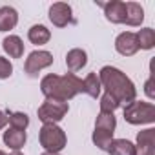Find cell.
<instances>
[{
    "mask_svg": "<svg viewBox=\"0 0 155 155\" xmlns=\"http://www.w3.org/2000/svg\"><path fill=\"white\" fill-rule=\"evenodd\" d=\"M97 75H99L102 90L108 95H111L117 101L119 106L126 108L128 104H131L137 99L135 84L131 82L130 77L124 71H120L119 68H115V66H102Z\"/></svg>",
    "mask_w": 155,
    "mask_h": 155,
    "instance_id": "1",
    "label": "cell"
},
{
    "mask_svg": "<svg viewBox=\"0 0 155 155\" xmlns=\"http://www.w3.org/2000/svg\"><path fill=\"white\" fill-rule=\"evenodd\" d=\"M40 91L46 99L68 102L82 93V79H79L75 73H66L62 77L49 73L40 81Z\"/></svg>",
    "mask_w": 155,
    "mask_h": 155,
    "instance_id": "2",
    "label": "cell"
},
{
    "mask_svg": "<svg viewBox=\"0 0 155 155\" xmlns=\"http://www.w3.org/2000/svg\"><path fill=\"white\" fill-rule=\"evenodd\" d=\"M38 142L44 148V151L60 153L68 144V137L58 124H42L38 131Z\"/></svg>",
    "mask_w": 155,
    "mask_h": 155,
    "instance_id": "3",
    "label": "cell"
},
{
    "mask_svg": "<svg viewBox=\"0 0 155 155\" xmlns=\"http://www.w3.org/2000/svg\"><path fill=\"white\" fill-rule=\"evenodd\" d=\"M124 120L131 126L153 124L155 122V106L144 101H133L124 108Z\"/></svg>",
    "mask_w": 155,
    "mask_h": 155,
    "instance_id": "4",
    "label": "cell"
},
{
    "mask_svg": "<svg viewBox=\"0 0 155 155\" xmlns=\"http://www.w3.org/2000/svg\"><path fill=\"white\" fill-rule=\"evenodd\" d=\"M69 111V106L68 102H62V101H53V99H46L38 110H37V115H38V120L42 124H57L60 122Z\"/></svg>",
    "mask_w": 155,
    "mask_h": 155,
    "instance_id": "5",
    "label": "cell"
},
{
    "mask_svg": "<svg viewBox=\"0 0 155 155\" xmlns=\"http://www.w3.org/2000/svg\"><path fill=\"white\" fill-rule=\"evenodd\" d=\"M51 64H53V53L46 49H35L28 55L24 62V71L28 73V77H37L42 69L49 68Z\"/></svg>",
    "mask_w": 155,
    "mask_h": 155,
    "instance_id": "6",
    "label": "cell"
},
{
    "mask_svg": "<svg viewBox=\"0 0 155 155\" xmlns=\"http://www.w3.org/2000/svg\"><path fill=\"white\" fill-rule=\"evenodd\" d=\"M48 17L55 28H66L68 24L73 22V9L66 2H55V4H51Z\"/></svg>",
    "mask_w": 155,
    "mask_h": 155,
    "instance_id": "7",
    "label": "cell"
},
{
    "mask_svg": "<svg viewBox=\"0 0 155 155\" xmlns=\"http://www.w3.org/2000/svg\"><path fill=\"white\" fill-rule=\"evenodd\" d=\"M115 49L122 57H133L139 51V44H137L135 33L133 31H122L120 35H117V38H115Z\"/></svg>",
    "mask_w": 155,
    "mask_h": 155,
    "instance_id": "8",
    "label": "cell"
},
{
    "mask_svg": "<svg viewBox=\"0 0 155 155\" xmlns=\"http://www.w3.org/2000/svg\"><path fill=\"white\" fill-rule=\"evenodd\" d=\"M104 8V17L111 24H124L126 18V2L120 0H111L108 4H102Z\"/></svg>",
    "mask_w": 155,
    "mask_h": 155,
    "instance_id": "9",
    "label": "cell"
},
{
    "mask_svg": "<svg viewBox=\"0 0 155 155\" xmlns=\"http://www.w3.org/2000/svg\"><path fill=\"white\" fill-rule=\"evenodd\" d=\"M2 140L8 148H11L13 151H20L28 140V135L24 130H17V128H8L2 135Z\"/></svg>",
    "mask_w": 155,
    "mask_h": 155,
    "instance_id": "10",
    "label": "cell"
},
{
    "mask_svg": "<svg viewBox=\"0 0 155 155\" xmlns=\"http://www.w3.org/2000/svg\"><path fill=\"white\" fill-rule=\"evenodd\" d=\"M88 64V53L81 48H73L66 53V66L69 69V73L81 71L84 66Z\"/></svg>",
    "mask_w": 155,
    "mask_h": 155,
    "instance_id": "11",
    "label": "cell"
},
{
    "mask_svg": "<svg viewBox=\"0 0 155 155\" xmlns=\"http://www.w3.org/2000/svg\"><path fill=\"white\" fill-rule=\"evenodd\" d=\"M17 24H18V13L15 8H11V6L0 8V31L2 33L11 31L17 28Z\"/></svg>",
    "mask_w": 155,
    "mask_h": 155,
    "instance_id": "12",
    "label": "cell"
},
{
    "mask_svg": "<svg viewBox=\"0 0 155 155\" xmlns=\"http://www.w3.org/2000/svg\"><path fill=\"white\" fill-rule=\"evenodd\" d=\"M2 49L6 51V55H9V58H22L24 55V42L20 37L17 35H9L2 40Z\"/></svg>",
    "mask_w": 155,
    "mask_h": 155,
    "instance_id": "13",
    "label": "cell"
},
{
    "mask_svg": "<svg viewBox=\"0 0 155 155\" xmlns=\"http://www.w3.org/2000/svg\"><path fill=\"white\" fill-rule=\"evenodd\" d=\"M144 22V9L139 2H126V18L124 24L137 28Z\"/></svg>",
    "mask_w": 155,
    "mask_h": 155,
    "instance_id": "14",
    "label": "cell"
},
{
    "mask_svg": "<svg viewBox=\"0 0 155 155\" xmlns=\"http://www.w3.org/2000/svg\"><path fill=\"white\" fill-rule=\"evenodd\" d=\"M51 38V31L44 24H35L28 29V40L35 46H44Z\"/></svg>",
    "mask_w": 155,
    "mask_h": 155,
    "instance_id": "15",
    "label": "cell"
},
{
    "mask_svg": "<svg viewBox=\"0 0 155 155\" xmlns=\"http://www.w3.org/2000/svg\"><path fill=\"white\" fill-rule=\"evenodd\" d=\"M106 151L110 155H135V144L128 139H113Z\"/></svg>",
    "mask_w": 155,
    "mask_h": 155,
    "instance_id": "16",
    "label": "cell"
},
{
    "mask_svg": "<svg viewBox=\"0 0 155 155\" xmlns=\"http://www.w3.org/2000/svg\"><path fill=\"white\" fill-rule=\"evenodd\" d=\"M101 91H102V86H101V81H99V75L97 73H88L86 79L82 81V93L90 95L91 99H97V97H101Z\"/></svg>",
    "mask_w": 155,
    "mask_h": 155,
    "instance_id": "17",
    "label": "cell"
},
{
    "mask_svg": "<svg viewBox=\"0 0 155 155\" xmlns=\"http://www.w3.org/2000/svg\"><path fill=\"white\" fill-rule=\"evenodd\" d=\"M137 37V44H139V49H153L155 48V31L151 28H142L135 33Z\"/></svg>",
    "mask_w": 155,
    "mask_h": 155,
    "instance_id": "18",
    "label": "cell"
},
{
    "mask_svg": "<svg viewBox=\"0 0 155 155\" xmlns=\"http://www.w3.org/2000/svg\"><path fill=\"white\" fill-rule=\"evenodd\" d=\"M117 128V119L115 113H99L95 119V130H104V131H111L115 133Z\"/></svg>",
    "mask_w": 155,
    "mask_h": 155,
    "instance_id": "19",
    "label": "cell"
},
{
    "mask_svg": "<svg viewBox=\"0 0 155 155\" xmlns=\"http://www.w3.org/2000/svg\"><path fill=\"white\" fill-rule=\"evenodd\" d=\"M8 124H9V128L26 131V128L29 126V117L24 111H8Z\"/></svg>",
    "mask_w": 155,
    "mask_h": 155,
    "instance_id": "20",
    "label": "cell"
},
{
    "mask_svg": "<svg viewBox=\"0 0 155 155\" xmlns=\"http://www.w3.org/2000/svg\"><path fill=\"white\" fill-rule=\"evenodd\" d=\"M91 140H93V144H95L99 150L106 151L108 146H110L111 140H113V133H111V131H104V130H93Z\"/></svg>",
    "mask_w": 155,
    "mask_h": 155,
    "instance_id": "21",
    "label": "cell"
},
{
    "mask_svg": "<svg viewBox=\"0 0 155 155\" xmlns=\"http://www.w3.org/2000/svg\"><path fill=\"white\" fill-rule=\"evenodd\" d=\"M101 113H115V110H119L120 106L117 104V101L111 97V95H108V93H104L102 97H101Z\"/></svg>",
    "mask_w": 155,
    "mask_h": 155,
    "instance_id": "22",
    "label": "cell"
},
{
    "mask_svg": "<svg viewBox=\"0 0 155 155\" xmlns=\"http://www.w3.org/2000/svg\"><path fill=\"white\" fill-rule=\"evenodd\" d=\"M137 144L142 146H155V128H146L137 133Z\"/></svg>",
    "mask_w": 155,
    "mask_h": 155,
    "instance_id": "23",
    "label": "cell"
},
{
    "mask_svg": "<svg viewBox=\"0 0 155 155\" xmlns=\"http://www.w3.org/2000/svg\"><path fill=\"white\" fill-rule=\"evenodd\" d=\"M13 75V64L9 62V58L0 57V81H6Z\"/></svg>",
    "mask_w": 155,
    "mask_h": 155,
    "instance_id": "24",
    "label": "cell"
},
{
    "mask_svg": "<svg viewBox=\"0 0 155 155\" xmlns=\"http://www.w3.org/2000/svg\"><path fill=\"white\" fill-rule=\"evenodd\" d=\"M135 155H155V146L135 144Z\"/></svg>",
    "mask_w": 155,
    "mask_h": 155,
    "instance_id": "25",
    "label": "cell"
},
{
    "mask_svg": "<svg viewBox=\"0 0 155 155\" xmlns=\"http://www.w3.org/2000/svg\"><path fill=\"white\" fill-rule=\"evenodd\" d=\"M151 86H153V81H151V79H148V81H146V84H144V91H146V95H148L150 99H153V97H155V93H153Z\"/></svg>",
    "mask_w": 155,
    "mask_h": 155,
    "instance_id": "26",
    "label": "cell"
},
{
    "mask_svg": "<svg viewBox=\"0 0 155 155\" xmlns=\"http://www.w3.org/2000/svg\"><path fill=\"white\" fill-rule=\"evenodd\" d=\"M6 124H8V113L0 110V130H4Z\"/></svg>",
    "mask_w": 155,
    "mask_h": 155,
    "instance_id": "27",
    "label": "cell"
},
{
    "mask_svg": "<svg viewBox=\"0 0 155 155\" xmlns=\"http://www.w3.org/2000/svg\"><path fill=\"white\" fill-rule=\"evenodd\" d=\"M40 155H60V153H49V151H44V153H40Z\"/></svg>",
    "mask_w": 155,
    "mask_h": 155,
    "instance_id": "28",
    "label": "cell"
},
{
    "mask_svg": "<svg viewBox=\"0 0 155 155\" xmlns=\"http://www.w3.org/2000/svg\"><path fill=\"white\" fill-rule=\"evenodd\" d=\"M11 155H24V153H20V151H13Z\"/></svg>",
    "mask_w": 155,
    "mask_h": 155,
    "instance_id": "29",
    "label": "cell"
},
{
    "mask_svg": "<svg viewBox=\"0 0 155 155\" xmlns=\"http://www.w3.org/2000/svg\"><path fill=\"white\" fill-rule=\"evenodd\" d=\"M0 155H8V153H6V151H4V150H0Z\"/></svg>",
    "mask_w": 155,
    "mask_h": 155,
    "instance_id": "30",
    "label": "cell"
}]
</instances>
